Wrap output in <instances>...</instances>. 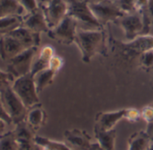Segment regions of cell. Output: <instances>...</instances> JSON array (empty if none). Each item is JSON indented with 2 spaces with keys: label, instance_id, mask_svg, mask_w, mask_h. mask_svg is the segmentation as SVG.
Here are the masks:
<instances>
[{
  "label": "cell",
  "instance_id": "5b68a950",
  "mask_svg": "<svg viewBox=\"0 0 153 150\" xmlns=\"http://www.w3.org/2000/svg\"><path fill=\"white\" fill-rule=\"evenodd\" d=\"M12 88L27 109L40 103L39 93L31 73L16 78L12 84Z\"/></svg>",
  "mask_w": 153,
  "mask_h": 150
},
{
  "label": "cell",
  "instance_id": "74e56055",
  "mask_svg": "<svg viewBox=\"0 0 153 150\" xmlns=\"http://www.w3.org/2000/svg\"><path fill=\"white\" fill-rule=\"evenodd\" d=\"M85 1L88 2V4H97V3L104 1V0H85Z\"/></svg>",
  "mask_w": 153,
  "mask_h": 150
},
{
  "label": "cell",
  "instance_id": "83f0119b",
  "mask_svg": "<svg viewBox=\"0 0 153 150\" xmlns=\"http://www.w3.org/2000/svg\"><path fill=\"white\" fill-rule=\"evenodd\" d=\"M140 65L145 68H150L153 67V50L145 51L140 56Z\"/></svg>",
  "mask_w": 153,
  "mask_h": 150
},
{
  "label": "cell",
  "instance_id": "277c9868",
  "mask_svg": "<svg viewBox=\"0 0 153 150\" xmlns=\"http://www.w3.org/2000/svg\"><path fill=\"white\" fill-rule=\"evenodd\" d=\"M0 95L4 109L12 120L13 125L25 120L28 109L13 90L12 85L0 89Z\"/></svg>",
  "mask_w": 153,
  "mask_h": 150
},
{
  "label": "cell",
  "instance_id": "e0dca14e",
  "mask_svg": "<svg viewBox=\"0 0 153 150\" xmlns=\"http://www.w3.org/2000/svg\"><path fill=\"white\" fill-rule=\"evenodd\" d=\"M26 15L18 0H0V17L22 16Z\"/></svg>",
  "mask_w": 153,
  "mask_h": 150
},
{
  "label": "cell",
  "instance_id": "d4e9b609",
  "mask_svg": "<svg viewBox=\"0 0 153 150\" xmlns=\"http://www.w3.org/2000/svg\"><path fill=\"white\" fill-rule=\"evenodd\" d=\"M34 142L38 146L46 148L48 150H72L66 144L59 141H55L47 137L35 136Z\"/></svg>",
  "mask_w": 153,
  "mask_h": 150
},
{
  "label": "cell",
  "instance_id": "7a4b0ae2",
  "mask_svg": "<svg viewBox=\"0 0 153 150\" xmlns=\"http://www.w3.org/2000/svg\"><path fill=\"white\" fill-rule=\"evenodd\" d=\"M115 23L123 30L127 41H133L140 35L149 34L151 25L146 10L141 14H125Z\"/></svg>",
  "mask_w": 153,
  "mask_h": 150
},
{
  "label": "cell",
  "instance_id": "ab89813d",
  "mask_svg": "<svg viewBox=\"0 0 153 150\" xmlns=\"http://www.w3.org/2000/svg\"><path fill=\"white\" fill-rule=\"evenodd\" d=\"M148 150H153V142H152V144H151L150 147H149V148Z\"/></svg>",
  "mask_w": 153,
  "mask_h": 150
},
{
  "label": "cell",
  "instance_id": "44dd1931",
  "mask_svg": "<svg viewBox=\"0 0 153 150\" xmlns=\"http://www.w3.org/2000/svg\"><path fill=\"white\" fill-rule=\"evenodd\" d=\"M153 140L145 131H140L130 137L127 150H148Z\"/></svg>",
  "mask_w": 153,
  "mask_h": 150
},
{
  "label": "cell",
  "instance_id": "6da1fadb",
  "mask_svg": "<svg viewBox=\"0 0 153 150\" xmlns=\"http://www.w3.org/2000/svg\"><path fill=\"white\" fill-rule=\"evenodd\" d=\"M75 44L81 52L83 61L89 63L94 56L105 50V33L103 28L94 30L79 29Z\"/></svg>",
  "mask_w": 153,
  "mask_h": 150
},
{
  "label": "cell",
  "instance_id": "ba28073f",
  "mask_svg": "<svg viewBox=\"0 0 153 150\" xmlns=\"http://www.w3.org/2000/svg\"><path fill=\"white\" fill-rule=\"evenodd\" d=\"M78 30V23L69 16H67L57 26L50 29L47 34L51 39L60 44L69 45L75 43Z\"/></svg>",
  "mask_w": 153,
  "mask_h": 150
},
{
  "label": "cell",
  "instance_id": "2e32d148",
  "mask_svg": "<svg viewBox=\"0 0 153 150\" xmlns=\"http://www.w3.org/2000/svg\"><path fill=\"white\" fill-rule=\"evenodd\" d=\"M46 112L40 103L28 109L25 120L36 131L42 128L46 121Z\"/></svg>",
  "mask_w": 153,
  "mask_h": 150
},
{
  "label": "cell",
  "instance_id": "e575fe53",
  "mask_svg": "<svg viewBox=\"0 0 153 150\" xmlns=\"http://www.w3.org/2000/svg\"><path fill=\"white\" fill-rule=\"evenodd\" d=\"M146 13H147V16H148L151 24H153V0H149Z\"/></svg>",
  "mask_w": 153,
  "mask_h": 150
},
{
  "label": "cell",
  "instance_id": "ac0fdd59",
  "mask_svg": "<svg viewBox=\"0 0 153 150\" xmlns=\"http://www.w3.org/2000/svg\"><path fill=\"white\" fill-rule=\"evenodd\" d=\"M125 14H141L148 7L149 0H114Z\"/></svg>",
  "mask_w": 153,
  "mask_h": 150
},
{
  "label": "cell",
  "instance_id": "f1b7e54d",
  "mask_svg": "<svg viewBox=\"0 0 153 150\" xmlns=\"http://www.w3.org/2000/svg\"><path fill=\"white\" fill-rule=\"evenodd\" d=\"M14 81H15L14 77L8 71L5 72L2 69H0V89L7 86L12 85Z\"/></svg>",
  "mask_w": 153,
  "mask_h": 150
},
{
  "label": "cell",
  "instance_id": "7402d4cb",
  "mask_svg": "<svg viewBox=\"0 0 153 150\" xmlns=\"http://www.w3.org/2000/svg\"><path fill=\"white\" fill-rule=\"evenodd\" d=\"M15 128L12 129L17 142L21 141H33L35 137V130L25 121L23 120L14 125Z\"/></svg>",
  "mask_w": 153,
  "mask_h": 150
},
{
  "label": "cell",
  "instance_id": "5bb4252c",
  "mask_svg": "<svg viewBox=\"0 0 153 150\" xmlns=\"http://www.w3.org/2000/svg\"><path fill=\"white\" fill-rule=\"evenodd\" d=\"M9 34L16 38L19 41H21L26 49L32 47H39L41 43V33L27 29L23 25Z\"/></svg>",
  "mask_w": 153,
  "mask_h": 150
},
{
  "label": "cell",
  "instance_id": "d6986e66",
  "mask_svg": "<svg viewBox=\"0 0 153 150\" xmlns=\"http://www.w3.org/2000/svg\"><path fill=\"white\" fill-rule=\"evenodd\" d=\"M96 139L103 150H115L116 131L114 129L110 130L96 129Z\"/></svg>",
  "mask_w": 153,
  "mask_h": 150
},
{
  "label": "cell",
  "instance_id": "8d00e7d4",
  "mask_svg": "<svg viewBox=\"0 0 153 150\" xmlns=\"http://www.w3.org/2000/svg\"><path fill=\"white\" fill-rule=\"evenodd\" d=\"M145 132H146L147 135L153 140V120L147 123V128H146Z\"/></svg>",
  "mask_w": 153,
  "mask_h": 150
},
{
  "label": "cell",
  "instance_id": "603a6c76",
  "mask_svg": "<svg viewBox=\"0 0 153 150\" xmlns=\"http://www.w3.org/2000/svg\"><path fill=\"white\" fill-rule=\"evenodd\" d=\"M56 73L57 72L48 67L37 73L36 75H34L33 78H34V82H35L38 93H41L44 88L49 86L53 82Z\"/></svg>",
  "mask_w": 153,
  "mask_h": 150
},
{
  "label": "cell",
  "instance_id": "4316f807",
  "mask_svg": "<svg viewBox=\"0 0 153 150\" xmlns=\"http://www.w3.org/2000/svg\"><path fill=\"white\" fill-rule=\"evenodd\" d=\"M18 1L24 7L26 15L33 13L40 8V4L37 2V0H18Z\"/></svg>",
  "mask_w": 153,
  "mask_h": 150
},
{
  "label": "cell",
  "instance_id": "d6a6232c",
  "mask_svg": "<svg viewBox=\"0 0 153 150\" xmlns=\"http://www.w3.org/2000/svg\"><path fill=\"white\" fill-rule=\"evenodd\" d=\"M140 117H141L140 113L137 110H135V109H128L127 115H126L125 119H127L130 121H136L137 120H139Z\"/></svg>",
  "mask_w": 153,
  "mask_h": 150
},
{
  "label": "cell",
  "instance_id": "30bf717a",
  "mask_svg": "<svg viewBox=\"0 0 153 150\" xmlns=\"http://www.w3.org/2000/svg\"><path fill=\"white\" fill-rule=\"evenodd\" d=\"M25 50V46L10 34L1 35L0 37V58L3 61H10Z\"/></svg>",
  "mask_w": 153,
  "mask_h": 150
},
{
  "label": "cell",
  "instance_id": "cb8c5ba5",
  "mask_svg": "<svg viewBox=\"0 0 153 150\" xmlns=\"http://www.w3.org/2000/svg\"><path fill=\"white\" fill-rule=\"evenodd\" d=\"M23 25L22 16L0 17V34L7 35Z\"/></svg>",
  "mask_w": 153,
  "mask_h": 150
},
{
  "label": "cell",
  "instance_id": "7c38bea8",
  "mask_svg": "<svg viewBox=\"0 0 153 150\" xmlns=\"http://www.w3.org/2000/svg\"><path fill=\"white\" fill-rule=\"evenodd\" d=\"M23 26L39 33H47L50 30L41 7L37 11L27 14L23 17Z\"/></svg>",
  "mask_w": 153,
  "mask_h": 150
},
{
  "label": "cell",
  "instance_id": "d590c367",
  "mask_svg": "<svg viewBox=\"0 0 153 150\" xmlns=\"http://www.w3.org/2000/svg\"><path fill=\"white\" fill-rule=\"evenodd\" d=\"M9 126H10V125H9L7 121H5V120H2V119H0V136L3 135L4 133H6L7 131H8V130H7V128H8Z\"/></svg>",
  "mask_w": 153,
  "mask_h": 150
},
{
  "label": "cell",
  "instance_id": "f546056e",
  "mask_svg": "<svg viewBox=\"0 0 153 150\" xmlns=\"http://www.w3.org/2000/svg\"><path fill=\"white\" fill-rule=\"evenodd\" d=\"M63 66V59L60 57H58L56 55H54L49 64V68L54 70L55 72H58Z\"/></svg>",
  "mask_w": 153,
  "mask_h": 150
},
{
  "label": "cell",
  "instance_id": "4dcf8cb0",
  "mask_svg": "<svg viewBox=\"0 0 153 150\" xmlns=\"http://www.w3.org/2000/svg\"><path fill=\"white\" fill-rule=\"evenodd\" d=\"M140 116L147 121V123L152 121L153 120V107L151 105L144 107L140 112Z\"/></svg>",
  "mask_w": 153,
  "mask_h": 150
},
{
  "label": "cell",
  "instance_id": "484cf974",
  "mask_svg": "<svg viewBox=\"0 0 153 150\" xmlns=\"http://www.w3.org/2000/svg\"><path fill=\"white\" fill-rule=\"evenodd\" d=\"M0 150H18V142L12 130L0 136Z\"/></svg>",
  "mask_w": 153,
  "mask_h": 150
},
{
  "label": "cell",
  "instance_id": "ffe728a7",
  "mask_svg": "<svg viewBox=\"0 0 153 150\" xmlns=\"http://www.w3.org/2000/svg\"><path fill=\"white\" fill-rule=\"evenodd\" d=\"M125 47H127L131 50L139 51L140 54L145 51L153 50V36H150L149 34L140 35L133 41L126 42Z\"/></svg>",
  "mask_w": 153,
  "mask_h": 150
},
{
  "label": "cell",
  "instance_id": "8fae6325",
  "mask_svg": "<svg viewBox=\"0 0 153 150\" xmlns=\"http://www.w3.org/2000/svg\"><path fill=\"white\" fill-rule=\"evenodd\" d=\"M128 109H122L114 112H101L96 118V129L110 130L123 119L126 118Z\"/></svg>",
  "mask_w": 153,
  "mask_h": 150
},
{
  "label": "cell",
  "instance_id": "60d3db41",
  "mask_svg": "<svg viewBox=\"0 0 153 150\" xmlns=\"http://www.w3.org/2000/svg\"><path fill=\"white\" fill-rule=\"evenodd\" d=\"M150 105H151V106H152V107H153V103H151V104H150Z\"/></svg>",
  "mask_w": 153,
  "mask_h": 150
},
{
  "label": "cell",
  "instance_id": "8992f818",
  "mask_svg": "<svg viewBox=\"0 0 153 150\" xmlns=\"http://www.w3.org/2000/svg\"><path fill=\"white\" fill-rule=\"evenodd\" d=\"M38 48L39 47H32L26 49L7 62V71L15 79L31 73L34 58L39 51Z\"/></svg>",
  "mask_w": 153,
  "mask_h": 150
},
{
  "label": "cell",
  "instance_id": "4fadbf2b",
  "mask_svg": "<svg viewBox=\"0 0 153 150\" xmlns=\"http://www.w3.org/2000/svg\"><path fill=\"white\" fill-rule=\"evenodd\" d=\"M65 139L78 150H90L93 146L88 135L79 129H71L65 132Z\"/></svg>",
  "mask_w": 153,
  "mask_h": 150
},
{
  "label": "cell",
  "instance_id": "9c48e42d",
  "mask_svg": "<svg viewBox=\"0 0 153 150\" xmlns=\"http://www.w3.org/2000/svg\"><path fill=\"white\" fill-rule=\"evenodd\" d=\"M39 4L50 29L57 26L68 16L67 0H42Z\"/></svg>",
  "mask_w": 153,
  "mask_h": 150
},
{
  "label": "cell",
  "instance_id": "1f68e13d",
  "mask_svg": "<svg viewBox=\"0 0 153 150\" xmlns=\"http://www.w3.org/2000/svg\"><path fill=\"white\" fill-rule=\"evenodd\" d=\"M37 145L33 141H21L18 142V150H36Z\"/></svg>",
  "mask_w": 153,
  "mask_h": 150
},
{
  "label": "cell",
  "instance_id": "9a60e30c",
  "mask_svg": "<svg viewBox=\"0 0 153 150\" xmlns=\"http://www.w3.org/2000/svg\"><path fill=\"white\" fill-rule=\"evenodd\" d=\"M54 56V49L50 46V45H46L44 47H42L37 53L33 67H32V71L31 74L33 76L36 75L37 73L46 69L49 67V64L50 61L51 59V58Z\"/></svg>",
  "mask_w": 153,
  "mask_h": 150
},
{
  "label": "cell",
  "instance_id": "3957f363",
  "mask_svg": "<svg viewBox=\"0 0 153 150\" xmlns=\"http://www.w3.org/2000/svg\"><path fill=\"white\" fill-rule=\"evenodd\" d=\"M68 16L72 17L79 24V29L94 30L103 26L95 17L89 4L85 0H67Z\"/></svg>",
  "mask_w": 153,
  "mask_h": 150
},
{
  "label": "cell",
  "instance_id": "f35d334b",
  "mask_svg": "<svg viewBox=\"0 0 153 150\" xmlns=\"http://www.w3.org/2000/svg\"><path fill=\"white\" fill-rule=\"evenodd\" d=\"M90 150H103V149L99 146V145L97 143H96V144L93 145V146H92V148Z\"/></svg>",
  "mask_w": 153,
  "mask_h": 150
},
{
  "label": "cell",
  "instance_id": "836d02e7",
  "mask_svg": "<svg viewBox=\"0 0 153 150\" xmlns=\"http://www.w3.org/2000/svg\"><path fill=\"white\" fill-rule=\"evenodd\" d=\"M0 119H2V120H4L5 121H7L10 126L13 125L12 120H10L9 116L7 115V113L6 112L5 109H4L3 103H2V100H1V95H0Z\"/></svg>",
  "mask_w": 153,
  "mask_h": 150
},
{
  "label": "cell",
  "instance_id": "52a82bcc",
  "mask_svg": "<svg viewBox=\"0 0 153 150\" xmlns=\"http://www.w3.org/2000/svg\"><path fill=\"white\" fill-rule=\"evenodd\" d=\"M89 7L95 17L103 27L109 23H115L125 15L114 0H104L97 4H89Z\"/></svg>",
  "mask_w": 153,
  "mask_h": 150
}]
</instances>
